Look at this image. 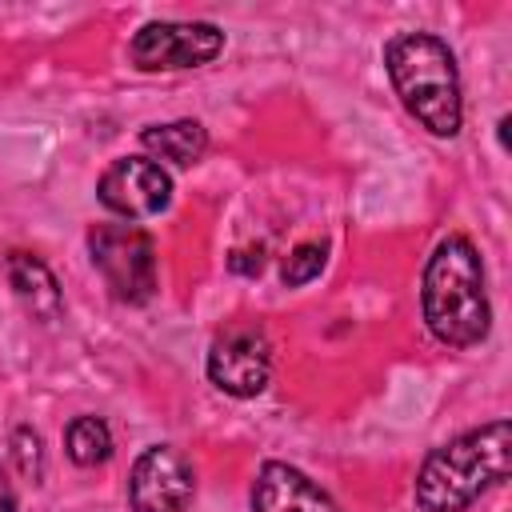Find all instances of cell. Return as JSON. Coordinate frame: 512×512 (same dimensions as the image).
<instances>
[{"label":"cell","mask_w":512,"mask_h":512,"mask_svg":"<svg viewBox=\"0 0 512 512\" xmlns=\"http://www.w3.org/2000/svg\"><path fill=\"white\" fill-rule=\"evenodd\" d=\"M420 308L428 332L448 348H476L492 328V304L484 292V264L468 236H444L420 284Z\"/></svg>","instance_id":"6da1fadb"},{"label":"cell","mask_w":512,"mask_h":512,"mask_svg":"<svg viewBox=\"0 0 512 512\" xmlns=\"http://www.w3.org/2000/svg\"><path fill=\"white\" fill-rule=\"evenodd\" d=\"M512 472V424L492 420L432 448L416 472L412 496L424 512H464Z\"/></svg>","instance_id":"7a4b0ae2"},{"label":"cell","mask_w":512,"mask_h":512,"mask_svg":"<svg viewBox=\"0 0 512 512\" xmlns=\"http://www.w3.org/2000/svg\"><path fill=\"white\" fill-rule=\"evenodd\" d=\"M388 80L408 108L432 136H456L464 124L460 100V72L452 48L432 32H400L384 44Z\"/></svg>","instance_id":"3957f363"},{"label":"cell","mask_w":512,"mask_h":512,"mask_svg":"<svg viewBox=\"0 0 512 512\" xmlns=\"http://www.w3.org/2000/svg\"><path fill=\"white\" fill-rule=\"evenodd\" d=\"M88 256L120 304H148L156 292V244L136 224H96Z\"/></svg>","instance_id":"277c9868"},{"label":"cell","mask_w":512,"mask_h":512,"mask_svg":"<svg viewBox=\"0 0 512 512\" xmlns=\"http://www.w3.org/2000/svg\"><path fill=\"white\" fill-rule=\"evenodd\" d=\"M220 48L224 32L208 20H152L132 36L128 56L140 72H180L212 64Z\"/></svg>","instance_id":"5b68a950"},{"label":"cell","mask_w":512,"mask_h":512,"mask_svg":"<svg viewBox=\"0 0 512 512\" xmlns=\"http://www.w3.org/2000/svg\"><path fill=\"white\" fill-rule=\"evenodd\" d=\"M196 492L192 460L172 444H152L136 456L128 476L132 512H188Z\"/></svg>","instance_id":"8992f818"},{"label":"cell","mask_w":512,"mask_h":512,"mask_svg":"<svg viewBox=\"0 0 512 512\" xmlns=\"http://www.w3.org/2000/svg\"><path fill=\"white\" fill-rule=\"evenodd\" d=\"M96 196L120 220H148L172 204V176L148 156H120L104 168Z\"/></svg>","instance_id":"52a82bcc"},{"label":"cell","mask_w":512,"mask_h":512,"mask_svg":"<svg viewBox=\"0 0 512 512\" xmlns=\"http://www.w3.org/2000/svg\"><path fill=\"white\" fill-rule=\"evenodd\" d=\"M268 376H272V348H268L264 332L232 328V332L212 340V348H208V380L220 392H228L236 400H248V396H260L268 388Z\"/></svg>","instance_id":"ba28073f"},{"label":"cell","mask_w":512,"mask_h":512,"mask_svg":"<svg viewBox=\"0 0 512 512\" xmlns=\"http://www.w3.org/2000/svg\"><path fill=\"white\" fill-rule=\"evenodd\" d=\"M252 512H344V508L296 464L268 460L252 480Z\"/></svg>","instance_id":"9c48e42d"},{"label":"cell","mask_w":512,"mask_h":512,"mask_svg":"<svg viewBox=\"0 0 512 512\" xmlns=\"http://www.w3.org/2000/svg\"><path fill=\"white\" fill-rule=\"evenodd\" d=\"M4 272H8V284H12L16 300L32 312V320L52 324V320L60 316L64 296H60V284H56V276L48 272V264H44L40 256H32V252H12V256L4 260Z\"/></svg>","instance_id":"30bf717a"},{"label":"cell","mask_w":512,"mask_h":512,"mask_svg":"<svg viewBox=\"0 0 512 512\" xmlns=\"http://www.w3.org/2000/svg\"><path fill=\"white\" fill-rule=\"evenodd\" d=\"M140 144L152 156H160V160H168L176 168H192L204 156V148H208V132H204L200 120H172V124L144 128L140 132Z\"/></svg>","instance_id":"8fae6325"},{"label":"cell","mask_w":512,"mask_h":512,"mask_svg":"<svg viewBox=\"0 0 512 512\" xmlns=\"http://www.w3.org/2000/svg\"><path fill=\"white\" fill-rule=\"evenodd\" d=\"M64 452L72 456V464L80 468H96L112 456V432L100 416H76L64 428Z\"/></svg>","instance_id":"7c38bea8"},{"label":"cell","mask_w":512,"mask_h":512,"mask_svg":"<svg viewBox=\"0 0 512 512\" xmlns=\"http://www.w3.org/2000/svg\"><path fill=\"white\" fill-rule=\"evenodd\" d=\"M324 260H328V248H324L320 240H304V244H296V248L288 252V260H284V268H280V280H284L288 288H300V284H308V280L320 276Z\"/></svg>","instance_id":"4fadbf2b"},{"label":"cell","mask_w":512,"mask_h":512,"mask_svg":"<svg viewBox=\"0 0 512 512\" xmlns=\"http://www.w3.org/2000/svg\"><path fill=\"white\" fill-rule=\"evenodd\" d=\"M12 460H16V472L32 484H40L44 476V444L32 428H16L12 432Z\"/></svg>","instance_id":"5bb4252c"},{"label":"cell","mask_w":512,"mask_h":512,"mask_svg":"<svg viewBox=\"0 0 512 512\" xmlns=\"http://www.w3.org/2000/svg\"><path fill=\"white\" fill-rule=\"evenodd\" d=\"M0 512H16V488H12L4 464H0Z\"/></svg>","instance_id":"9a60e30c"}]
</instances>
